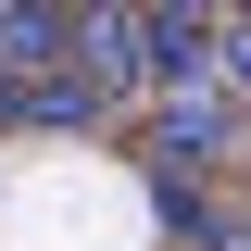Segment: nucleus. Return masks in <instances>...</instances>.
Returning a JSON list of instances; mask_svg holds the SVG:
<instances>
[{
  "mask_svg": "<svg viewBox=\"0 0 251 251\" xmlns=\"http://www.w3.org/2000/svg\"><path fill=\"white\" fill-rule=\"evenodd\" d=\"M226 251H251V239H239V226H226Z\"/></svg>",
  "mask_w": 251,
  "mask_h": 251,
  "instance_id": "obj_8",
  "label": "nucleus"
},
{
  "mask_svg": "<svg viewBox=\"0 0 251 251\" xmlns=\"http://www.w3.org/2000/svg\"><path fill=\"white\" fill-rule=\"evenodd\" d=\"M0 126H13V75H0Z\"/></svg>",
  "mask_w": 251,
  "mask_h": 251,
  "instance_id": "obj_7",
  "label": "nucleus"
},
{
  "mask_svg": "<svg viewBox=\"0 0 251 251\" xmlns=\"http://www.w3.org/2000/svg\"><path fill=\"white\" fill-rule=\"evenodd\" d=\"M226 88L251 100V13H226Z\"/></svg>",
  "mask_w": 251,
  "mask_h": 251,
  "instance_id": "obj_6",
  "label": "nucleus"
},
{
  "mask_svg": "<svg viewBox=\"0 0 251 251\" xmlns=\"http://www.w3.org/2000/svg\"><path fill=\"white\" fill-rule=\"evenodd\" d=\"M214 163H251V126H239V88H176L151 100V176H214Z\"/></svg>",
  "mask_w": 251,
  "mask_h": 251,
  "instance_id": "obj_1",
  "label": "nucleus"
},
{
  "mask_svg": "<svg viewBox=\"0 0 251 251\" xmlns=\"http://www.w3.org/2000/svg\"><path fill=\"white\" fill-rule=\"evenodd\" d=\"M75 138V126H100V88L88 75H75V63H63V75H13V138Z\"/></svg>",
  "mask_w": 251,
  "mask_h": 251,
  "instance_id": "obj_3",
  "label": "nucleus"
},
{
  "mask_svg": "<svg viewBox=\"0 0 251 251\" xmlns=\"http://www.w3.org/2000/svg\"><path fill=\"white\" fill-rule=\"evenodd\" d=\"M151 201H163V239H201V251H226V226H214V201H201V176H151Z\"/></svg>",
  "mask_w": 251,
  "mask_h": 251,
  "instance_id": "obj_5",
  "label": "nucleus"
},
{
  "mask_svg": "<svg viewBox=\"0 0 251 251\" xmlns=\"http://www.w3.org/2000/svg\"><path fill=\"white\" fill-rule=\"evenodd\" d=\"M75 75H88L100 100H113V88H138V75H151V50H138V13H88V25H75Z\"/></svg>",
  "mask_w": 251,
  "mask_h": 251,
  "instance_id": "obj_4",
  "label": "nucleus"
},
{
  "mask_svg": "<svg viewBox=\"0 0 251 251\" xmlns=\"http://www.w3.org/2000/svg\"><path fill=\"white\" fill-rule=\"evenodd\" d=\"M75 25H88V13H50V0L0 13V75H63V63H75Z\"/></svg>",
  "mask_w": 251,
  "mask_h": 251,
  "instance_id": "obj_2",
  "label": "nucleus"
}]
</instances>
